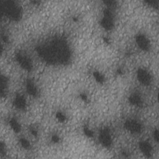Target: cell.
Segmentation results:
<instances>
[{"mask_svg":"<svg viewBox=\"0 0 159 159\" xmlns=\"http://www.w3.org/2000/svg\"><path fill=\"white\" fill-rule=\"evenodd\" d=\"M138 77H139V81L144 85L149 84L151 80V77L149 73L143 69L140 70L139 71Z\"/></svg>","mask_w":159,"mask_h":159,"instance_id":"1","label":"cell"},{"mask_svg":"<svg viewBox=\"0 0 159 159\" xmlns=\"http://www.w3.org/2000/svg\"><path fill=\"white\" fill-rule=\"evenodd\" d=\"M137 42L139 46L143 49V50H147L149 48V42L148 39L144 36H140L137 39Z\"/></svg>","mask_w":159,"mask_h":159,"instance_id":"2","label":"cell"},{"mask_svg":"<svg viewBox=\"0 0 159 159\" xmlns=\"http://www.w3.org/2000/svg\"><path fill=\"white\" fill-rule=\"evenodd\" d=\"M129 130L133 132H139L141 130V125L135 121L129 122L127 124Z\"/></svg>","mask_w":159,"mask_h":159,"instance_id":"3","label":"cell"},{"mask_svg":"<svg viewBox=\"0 0 159 159\" xmlns=\"http://www.w3.org/2000/svg\"><path fill=\"white\" fill-rule=\"evenodd\" d=\"M141 150L143 152V153L147 155H150L152 150V148L150 144L145 142H144L141 144Z\"/></svg>","mask_w":159,"mask_h":159,"instance_id":"4","label":"cell"},{"mask_svg":"<svg viewBox=\"0 0 159 159\" xmlns=\"http://www.w3.org/2000/svg\"><path fill=\"white\" fill-rule=\"evenodd\" d=\"M101 140L104 145H109L111 143V137L109 133L106 131H104L103 133H102L101 136Z\"/></svg>","mask_w":159,"mask_h":159,"instance_id":"5","label":"cell"}]
</instances>
